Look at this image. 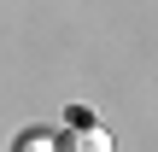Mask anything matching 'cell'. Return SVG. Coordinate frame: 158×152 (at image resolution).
I'll use <instances>...</instances> for the list:
<instances>
[{"label":"cell","mask_w":158,"mask_h":152,"mask_svg":"<svg viewBox=\"0 0 158 152\" xmlns=\"http://www.w3.org/2000/svg\"><path fill=\"white\" fill-rule=\"evenodd\" d=\"M59 152H111V135L100 123H88L82 111H70V135H53Z\"/></svg>","instance_id":"1"},{"label":"cell","mask_w":158,"mask_h":152,"mask_svg":"<svg viewBox=\"0 0 158 152\" xmlns=\"http://www.w3.org/2000/svg\"><path fill=\"white\" fill-rule=\"evenodd\" d=\"M12 152H59V146H53L47 129H29V135H18V146H12Z\"/></svg>","instance_id":"2"}]
</instances>
